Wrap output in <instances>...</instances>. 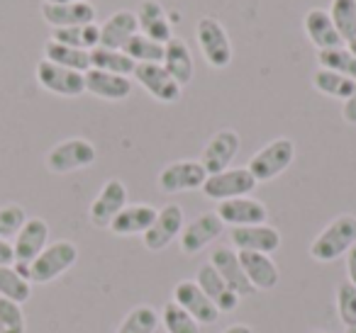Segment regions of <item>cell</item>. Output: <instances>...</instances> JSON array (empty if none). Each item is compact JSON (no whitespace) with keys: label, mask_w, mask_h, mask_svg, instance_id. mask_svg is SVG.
Segmentation results:
<instances>
[{"label":"cell","mask_w":356,"mask_h":333,"mask_svg":"<svg viewBox=\"0 0 356 333\" xmlns=\"http://www.w3.org/2000/svg\"><path fill=\"white\" fill-rule=\"evenodd\" d=\"M356 244V216L339 214L315 236L310 244V255L317 263H332L339 255H346Z\"/></svg>","instance_id":"cell-1"},{"label":"cell","mask_w":356,"mask_h":333,"mask_svg":"<svg viewBox=\"0 0 356 333\" xmlns=\"http://www.w3.org/2000/svg\"><path fill=\"white\" fill-rule=\"evenodd\" d=\"M293 158H296V144L288 137H278L271 144H266L261 151L254 153L247 168L257 182H268L281 176L283 171H288Z\"/></svg>","instance_id":"cell-2"},{"label":"cell","mask_w":356,"mask_h":333,"mask_svg":"<svg viewBox=\"0 0 356 333\" xmlns=\"http://www.w3.org/2000/svg\"><path fill=\"white\" fill-rule=\"evenodd\" d=\"M195 40H198L205 61L213 69H227L232 64V42H229L227 30L218 17H200L195 25Z\"/></svg>","instance_id":"cell-3"},{"label":"cell","mask_w":356,"mask_h":333,"mask_svg":"<svg viewBox=\"0 0 356 333\" xmlns=\"http://www.w3.org/2000/svg\"><path fill=\"white\" fill-rule=\"evenodd\" d=\"M79 260V248L71 241H56L47 246L40 255L30 263V282L47 284L71 270Z\"/></svg>","instance_id":"cell-4"},{"label":"cell","mask_w":356,"mask_h":333,"mask_svg":"<svg viewBox=\"0 0 356 333\" xmlns=\"http://www.w3.org/2000/svg\"><path fill=\"white\" fill-rule=\"evenodd\" d=\"M47 239H49V224L44 219H40V216L27 219L25 226L17 231L15 244H13V250H15L13 268L25 280H30V263L47 248Z\"/></svg>","instance_id":"cell-5"},{"label":"cell","mask_w":356,"mask_h":333,"mask_svg":"<svg viewBox=\"0 0 356 333\" xmlns=\"http://www.w3.org/2000/svg\"><path fill=\"white\" fill-rule=\"evenodd\" d=\"M259 182L254 180V176L249 173V168H227L222 173H215L208 176V180L203 182V195L208 200L215 202H225V200H234V197H249L254 192Z\"/></svg>","instance_id":"cell-6"},{"label":"cell","mask_w":356,"mask_h":333,"mask_svg":"<svg viewBox=\"0 0 356 333\" xmlns=\"http://www.w3.org/2000/svg\"><path fill=\"white\" fill-rule=\"evenodd\" d=\"M95 146L88 139H66V142L56 144L49 153H47V168L51 173H74L81 168H88L95 163Z\"/></svg>","instance_id":"cell-7"},{"label":"cell","mask_w":356,"mask_h":333,"mask_svg":"<svg viewBox=\"0 0 356 333\" xmlns=\"http://www.w3.org/2000/svg\"><path fill=\"white\" fill-rule=\"evenodd\" d=\"M184 207L176 205V202H171V205H166L163 210L156 212V219L152 221V226H149L147 231H144V248L147 250H163L168 248V246L173 244V239H178L181 236V231H184Z\"/></svg>","instance_id":"cell-8"},{"label":"cell","mask_w":356,"mask_h":333,"mask_svg":"<svg viewBox=\"0 0 356 333\" xmlns=\"http://www.w3.org/2000/svg\"><path fill=\"white\" fill-rule=\"evenodd\" d=\"M35 74L42 88L54 95H61V98H79V95L86 93V76L79 74V71L64 69V66H56L51 61L42 59L37 64Z\"/></svg>","instance_id":"cell-9"},{"label":"cell","mask_w":356,"mask_h":333,"mask_svg":"<svg viewBox=\"0 0 356 333\" xmlns=\"http://www.w3.org/2000/svg\"><path fill=\"white\" fill-rule=\"evenodd\" d=\"M205 180H208V173L200 166V161H173L159 173V190L166 195L191 192L200 190Z\"/></svg>","instance_id":"cell-10"},{"label":"cell","mask_w":356,"mask_h":333,"mask_svg":"<svg viewBox=\"0 0 356 333\" xmlns=\"http://www.w3.org/2000/svg\"><path fill=\"white\" fill-rule=\"evenodd\" d=\"M239 134L234 129H220L218 134H213L208 144L203 148V156H200V166L205 168L208 176L215 173H222L229 168V163L234 161V156L239 153Z\"/></svg>","instance_id":"cell-11"},{"label":"cell","mask_w":356,"mask_h":333,"mask_svg":"<svg viewBox=\"0 0 356 333\" xmlns=\"http://www.w3.org/2000/svg\"><path fill=\"white\" fill-rule=\"evenodd\" d=\"M124 207H127V187H124L122 180L113 178V180H108L100 187L98 197H95L88 210V216H90V221H93V226L108 229V226L113 224V219Z\"/></svg>","instance_id":"cell-12"},{"label":"cell","mask_w":356,"mask_h":333,"mask_svg":"<svg viewBox=\"0 0 356 333\" xmlns=\"http://www.w3.org/2000/svg\"><path fill=\"white\" fill-rule=\"evenodd\" d=\"M222 219H220L215 212H203V214L195 216L191 224L184 226L181 231V250L186 255H195L203 248H208L215 239L222 236Z\"/></svg>","instance_id":"cell-13"},{"label":"cell","mask_w":356,"mask_h":333,"mask_svg":"<svg viewBox=\"0 0 356 333\" xmlns=\"http://www.w3.org/2000/svg\"><path fill=\"white\" fill-rule=\"evenodd\" d=\"M173 302H176L178 307H184L200 326H213V323H218V318H220L218 307L210 302V297H205V292L198 287L195 280H184V282H178L176 289H173Z\"/></svg>","instance_id":"cell-14"},{"label":"cell","mask_w":356,"mask_h":333,"mask_svg":"<svg viewBox=\"0 0 356 333\" xmlns=\"http://www.w3.org/2000/svg\"><path fill=\"white\" fill-rule=\"evenodd\" d=\"M134 80L152 95L159 103H176L181 98V85L168 76V71L163 69V64H137L134 69Z\"/></svg>","instance_id":"cell-15"},{"label":"cell","mask_w":356,"mask_h":333,"mask_svg":"<svg viewBox=\"0 0 356 333\" xmlns=\"http://www.w3.org/2000/svg\"><path fill=\"white\" fill-rule=\"evenodd\" d=\"M234 250H247V253H276L281 248V234L268 224L254 226H234L229 231Z\"/></svg>","instance_id":"cell-16"},{"label":"cell","mask_w":356,"mask_h":333,"mask_svg":"<svg viewBox=\"0 0 356 333\" xmlns=\"http://www.w3.org/2000/svg\"><path fill=\"white\" fill-rule=\"evenodd\" d=\"M215 214L222 219V224L234 226H254V224H266L268 210L264 202L254 200V197H234V200L220 202Z\"/></svg>","instance_id":"cell-17"},{"label":"cell","mask_w":356,"mask_h":333,"mask_svg":"<svg viewBox=\"0 0 356 333\" xmlns=\"http://www.w3.org/2000/svg\"><path fill=\"white\" fill-rule=\"evenodd\" d=\"M42 17L54 30L81 27L95 22V8L88 0H81V3H42Z\"/></svg>","instance_id":"cell-18"},{"label":"cell","mask_w":356,"mask_h":333,"mask_svg":"<svg viewBox=\"0 0 356 333\" xmlns=\"http://www.w3.org/2000/svg\"><path fill=\"white\" fill-rule=\"evenodd\" d=\"M210 265L220 273V278L227 282V287L232 292H237L239 297H252L257 289L252 287V282L247 280L242 270V263H239V255L234 248H227V246H220V248L213 250V258H210Z\"/></svg>","instance_id":"cell-19"},{"label":"cell","mask_w":356,"mask_h":333,"mask_svg":"<svg viewBox=\"0 0 356 333\" xmlns=\"http://www.w3.org/2000/svg\"><path fill=\"white\" fill-rule=\"evenodd\" d=\"M239 263H242V270L247 275V280L252 282V287L261 289V292H268L278 284L281 275H278L276 263L271 260V255L266 253H247V250H237Z\"/></svg>","instance_id":"cell-20"},{"label":"cell","mask_w":356,"mask_h":333,"mask_svg":"<svg viewBox=\"0 0 356 333\" xmlns=\"http://www.w3.org/2000/svg\"><path fill=\"white\" fill-rule=\"evenodd\" d=\"M195 282H198V287L205 292V297H210V302L218 307L220 314L234 311V309L239 307V299H242V297L227 287V282L220 278V273L210 263L203 265V268L198 270V275H195Z\"/></svg>","instance_id":"cell-21"},{"label":"cell","mask_w":356,"mask_h":333,"mask_svg":"<svg viewBox=\"0 0 356 333\" xmlns=\"http://www.w3.org/2000/svg\"><path fill=\"white\" fill-rule=\"evenodd\" d=\"M163 69L168 71L173 80H176L181 88L188 85L193 80L195 74V64H193V54H191L188 44L178 37H171V40L163 44Z\"/></svg>","instance_id":"cell-22"},{"label":"cell","mask_w":356,"mask_h":333,"mask_svg":"<svg viewBox=\"0 0 356 333\" xmlns=\"http://www.w3.org/2000/svg\"><path fill=\"white\" fill-rule=\"evenodd\" d=\"M83 76H86V90L100 100L118 103V100L129 98V93H132V80L127 76L108 74V71H98V69L86 71Z\"/></svg>","instance_id":"cell-23"},{"label":"cell","mask_w":356,"mask_h":333,"mask_svg":"<svg viewBox=\"0 0 356 333\" xmlns=\"http://www.w3.org/2000/svg\"><path fill=\"white\" fill-rule=\"evenodd\" d=\"M139 32L137 15L132 10H118L100 25V46L105 49H122L129 40Z\"/></svg>","instance_id":"cell-24"},{"label":"cell","mask_w":356,"mask_h":333,"mask_svg":"<svg viewBox=\"0 0 356 333\" xmlns=\"http://www.w3.org/2000/svg\"><path fill=\"white\" fill-rule=\"evenodd\" d=\"M139 22V30L142 35H147L149 40L159 42V44H166L171 40V22H168V15L163 10V6L159 0H142L139 3V10L134 12Z\"/></svg>","instance_id":"cell-25"},{"label":"cell","mask_w":356,"mask_h":333,"mask_svg":"<svg viewBox=\"0 0 356 333\" xmlns=\"http://www.w3.org/2000/svg\"><path fill=\"white\" fill-rule=\"evenodd\" d=\"M302 27H305L307 40L317 46V51L334 49V46L344 44L341 37H339V32H337L334 22H332L330 12L322 10V8H312V10H307L305 20H302Z\"/></svg>","instance_id":"cell-26"},{"label":"cell","mask_w":356,"mask_h":333,"mask_svg":"<svg viewBox=\"0 0 356 333\" xmlns=\"http://www.w3.org/2000/svg\"><path fill=\"white\" fill-rule=\"evenodd\" d=\"M156 212L152 205H127L118 216L113 219V224L108 226L115 236H134L144 234L152 226V221L156 219Z\"/></svg>","instance_id":"cell-27"},{"label":"cell","mask_w":356,"mask_h":333,"mask_svg":"<svg viewBox=\"0 0 356 333\" xmlns=\"http://www.w3.org/2000/svg\"><path fill=\"white\" fill-rule=\"evenodd\" d=\"M44 59L51 61V64H56V66H64V69L79 71V74L90 71V51L74 49V46H64L54 40H49L44 44Z\"/></svg>","instance_id":"cell-28"},{"label":"cell","mask_w":356,"mask_h":333,"mask_svg":"<svg viewBox=\"0 0 356 333\" xmlns=\"http://www.w3.org/2000/svg\"><path fill=\"white\" fill-rule=\"evenodd\" d=\"M90 69L98 71H108V74H118V76H132L137 64L124 54L122 49H105V46H95L90 51Z\"/></svg>","instance_id":"cell-29"},{"label":"cell","mask_w":356,"mask_h":333,"mask_svg":"<svg viewBox=\"0 0 356 333\" xmlns=\"http://www.w3.org/2000/svg\"><path fill=\"white\" fill-rule=\"evenodd\" d=\"M51 40L64 46H74V49L93 51L95 46H100V27L95 22L81 27H64V30L51 32Z\"/></svg>","instance_id":"cell-30"},{"label":"cell","mask_w":356,"mask_h":333,"mask_svg":"<svg viewBox=\"0 0 356 333\" xmlns=\"http://www.w3.org/2000/svg\"><path fill=\"white\" fill-rule=\"evenodd\" d=\"M312 85H315L317 93L327 95V98L341 100V103L356 90V80L334 74V71H327V69H317L315 74H312Z\"/></svg>","instance_id":"cell-31"},{"label":"cell","mask_w":356,"mask_h":333,"mask_svg":"<svg viewBox=\"0 0 356 333\" xmlns=\"http://www.w3.org/2000/svg\"><path fill=\"white\" fill-rule=\"evenodd\" d=\"M317 64H320V69L334 71V74L356 80V56L346 49V44L317 51Z\"/></svg>","instance_id":"cell-32"},{"label":"cell","mask_w":356,"mask_h":333,"mask_svg":"<svg viewBox=\"0 0 356 333\" xmlns=\"http://www.w3.org/2000/svg\"><path fill=\"white\" fill-rule=\"evenodd\" d=\"M32 294L30 280H25L13 265H0V297L10 302H27Z\"/></svg>","instance_id":"cell-33"},{"label":"cell","mask_w":356,"mask_h":333,"mask_svg":"<svg viewBox=\"0 0 356 333\" xmlns=\"http://www.w3.org/2000/svg\"><path fill=\"white\" fill-rule=\"evenodd\" d=\"M122 51L134 64H161L163 61V44L149 40L142 32H137V35L122 46Z\"/></svg>","instance_id":"cell-34"},{"label":"cell","mask_w":356,"mask_h":333,"mask_svg":"<svg viewBox=\"0 0 356 333\" xmlns=\"http://www.w3.org/2000/svg\"><path fill=\"white\" fill-rule=\"evenodd\" d=\"M330 17L339 32L341 42H351L356 37V0H332Z\"/></svg>","instance_id":"cell-35"},{"label":"cell","mask_w":356,"mask_h":333,"mask_svg":"<svg viewBox=\"0 0 356 333\" xmlns=\"http://www.w3.org/2000/svg\"><path fill=\"white\" fill-rule=\"evenodd\" d=\"M159 323H161V316L147 304H139L122 318L118 333H156Z\"/></svg>","instance_id":"cell-36"},{"label":"cell","mask_w":356,"mask_h":333,"mask_svg":"<svg viewBox=\"0 0 356 333\" xmlns=\"http://www.w3.org/2000/svg\"><path fill=\"white\" fill-rule=\"evenodd\" d=\"M159 316H161L163 328H166L168 333H200V323L195 321L184 307H178L176 302L163 304Z\"/></svg>","instance_id":"cell-37"},{"label":"cell","mask_w":356,"mask_h":333,"mask_svg":"<svg viewBox=\"0 0 356 333\" xmlns=\"http://www.w3.org/2000/svg\"><path fill=\"white\" fill-rule=\"evenodd\" d=\"M0 333H25V314L17 302L0 297Z\"/></svg>","instance_id":"cell-38"},{"label":"cell","mask_w":356,"mask_h":333,"mask_svg":"<svg viewBox=\"0 0 356 333\" xmlns=\"http://www.w3.org/2000/svg\"><path fill=\"white\" fill-rule=\"evenodd\" d=\"M27 214L20 205H6L0 207V239L8 241V239H15L17 231L25 226Z\"/></svg>","instance_id":"cell-39"},{"label":"cell","mask_w":356,"mask_h":333,"mask_svg":"<svg viewBox=\"0 0 356 333\" xmlns=\"http://www.w3.org/2000/svg\"><path fill=\"white\" fill-rule=\"evenodd\" d=\"M337 311L346 328L356 326V287L351 282H341L337 287Z\"/></svg>","instance_id":"cell-40"},{"label":"cell","mask_w":356,"mask_h":333,"mask_svg":"<svg viewBox=\"0 0 356 333\" xmlns=\"http://www.w3.org/2000/svg\"><path fill=\"white\" fill-rule=\"evenodd\" d=\"M341 117H344L346 124H354L356 127V90L344 100V105H341Z\"/></svg>","instance_id":"cell-41"},{"label":"cell","mask_w":356,"mask_h":333,"mask_svg":"<svg viewBox=\"0 0 356 333\" xmlns=\"http://www.w3.org/2000/svg\"><path fill=\"white\" fill-rule=\"evenodd\" d=\"M15 263V250H13L10 241L0 239V265H13Z\"/></svg>","instance_id":"cell-42"},{"label":"cell","mask_w":356,"mask_h":333,"mask_svg":"<svg viewBox=\"0 0 356 333\" xmlns=\"http://www.w3.org/2000/svg\"><path fill=\"white\" fill-rule=\"evenodd\" d=\"M346 275H349L346 282H351L356 287V244L351 246L349 253H346Z\"/></svg>","instance_id":"cell-43"},{"label":"cell","mask_w":356,"mask_h":333,"mask_svg":"<svg viewBox=\"0 0 356 333\" xmlns=\"http://www.w3.org/2000/svg\"><path fill=\"white\" fill-rule=\"evenodd\" d=\"M222 333H254V331L247 326V323H232V326H227Z\"/></svg>","instance_id":"cell-44"},{"label":"cell","mask_w":356,"mask_h":333,"mask_svg":"<svg viewBox=\"0 0 356 333\" xmlns=\"http://www.w3.org/2000/svg\"><path fill=\"white\" fill-rule=\"evenodd\" d=\"M346 49H349L351 54L356 56V37H354V40H351V42H346Z\"/></svg>","instance_id":"cell-45"},{"label":"cell","mask_w":356,"mask_h":333,"mask_svg":"<svg viewBox=\"0 0 356 333\" xmlns=\"http://www.w3.org/2000/svg\"><path fill=\"white\" fill-rule=\"evenodd\" d=\"M44 3H81V0H44Z\"/></svg>","instance_id":"cell-46"},{"label":"cell","mask_w":356,"mask_h":333,"mask_svg":"<svg viewBox=\"0 0 356 333\" xmlns=\"http://www.w3.org/2000/svg\"><path fill=\"white\" fill-rule=\"evenodd\" d=\"M344 333H356V326H349V328H346Z\"/></svg>","instance_id":"cell-47"},{"label":"cell","mask_w":356,"mask_h":333,"mask_svg":"<svg viewBox=\"0 0 356 333\" xmlns=\"http://www.w3.org/2000/svg\"><path fill=\"white\" fill-rule=\"evenodd\" d=\"M310 333H327V331H310Z\"/></svg>","instance_id":"cell-48"}]
</instances>
